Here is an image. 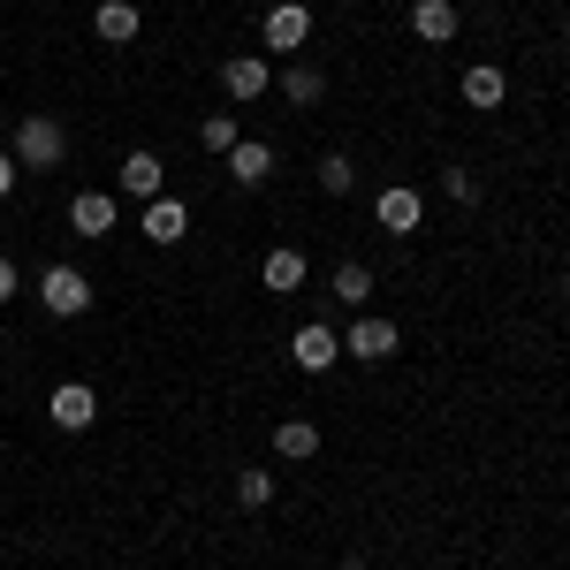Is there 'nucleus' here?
<instances>
[{"label":"nucleus","mask_w":570,"mask_h":570,"mask_svg":"<svg viewBox=\"0 0 570 570\" xmlns=\"http://www.w3.org/2000/svg\"><path fill=\"white\" fill-rule=\"evenodd\" d=\"M61 153H69V130L53 115H23L16 122V168H61Z\"/></svg>","instance_id":"1"},{"label":"nucleus","mask_w":570,"mask_h":570,"mask_svg":"<svg viewBox=\"0 0 570 570\" xmlns=\"http://www.w3.org/2000/svg\"><path fill=\"white\" fill-rule=\"evenodd\" d=\"M39 305L53 312V320H85V312H91L85 266H46V274H39Z\"/></svg>","instance_id":"2"},{"label":"nucleus","mask_w":570,"mask_h":570,"mask_svg":"<svg viewBox=\"0 0 570 570\" xmlns=\"http://www.w3.org/2000/svg\"><path fill=\"white\" fill-rule=\"evenodd\" d=\"M395 351H403V335H395V320H381V312H357L351 335H343V357H357V365H389Z\"/></svg>","instance_id":"3"},{"label":"nucleus","mask_w":570,"mask_h":570,"mask_svg":"<svg viewBox=\"0 0 570 570\" xmlns=\"http://www.w3.org/2000/svg\"><path fill=\"white\" fill-rule=\"evenodd\" d=\"M266 53H305V39H312V8L305 0H274L266 8Z\"/></svg>","instance_id":"4"},{"label":"nucleus","mask_w":570,"mask_h":570,"mask_svg":"<svg viewBox=\"0 0 570 570\" xmlns=\"http://www.w3.org/2000/svg\"><path fill=\"white\" fill-rule=\"evenodd\" d=\"M373 220H381L389 236H419V220H426V198H419L411 183H389V190L373 198Z\"/></svg>","instance_id":"5"},{"label":"nucleus","mask_w":570,"mask_h":570,"mask_svg":"<svg viewBox=\"0 0 570 570\" xmlns=\"http://www.w3.org/2000/svg\"><path fill=\"white\" fill-rule=\"evenodd\" d=\"M46 419H53L61 434H85L91 419H99V395H91L85 381H61V389L46 395Z\"/></svg>","instance_id":"6"},{"label":"nucleus","mask_w":570,"mask_h":570,"mask_svg":"<svg viewBox=\"0 0 570 570\" xmlns=\"http://www.w3.org/2000/svg\"><path fill=\"white\" fill-rule=\"evenodd\" d=\"M289 357H297V365H305V373H327V365H335V357H343V335H335V327H327V320H305V327H297V335H289Z\"/></svg>","instance_id":"7"},{"label":"nucleus","mask_w":570,"mask_h":570,"mask_svg":"<svg viewBox=\"0 0 570 570\" xmlns=\"http://www.w3.org/2000/svg\"><path fill=\"white\" fill-rule=\"evenodd\" d=\"M266 85H274V69H266L259 53H228V61H220V91H228L236 107H244V99H259Z\"/></svg>","instance_id":"8"},{"label":"nucleus","mask_w":570,"mask_h":570,"mask_svg":"<svg viewBox=\"0 0 570 570\" xmlns=\"http://www.w3.org/2000/svg\"><path fill=\"white\" fill-rule=\"evenodd\" d=\"M115 220H122V206H115L107 190H77V206H69V228H77V236L99 244V236H115Z\"/></svg>","instance_id":"9"},{"label":"nucleus","mask_w":570,"mask_h":570,"mask_svg":"<svg viewBox=\"0 0 570 570\" xmlns=\"http://www.w3.org/2000/svg\"><path fill=\"white\" fill-rule=\"evenodd\" d=\"M228 176L244 183V190H259V183L274 176V145H266V137H236V145H228Z\"/></svg>","instance_id":"10"},{"label":"nucleus","mask_w":570,"mask_h":570,"mask_svg":"<svg viewBox=\"0 0 570 570\" xmlns=\"http://www.w3.org/2000/svg\"><path fill=\"white\" fill-rule=\"evenodd\" d=\"M91 31H99L107 46H130L137 31H145V16H137L130 0H99V16H91Z\"/></svg>","instance_id":"11"},{"label":"nucleus","mask_w":570,"mask_h":570,"mask_svg":"<svg viewBox=\"0 0 570 570\" xmlns=\"http://www.w3.org/2000/svg\"><path fill=\"white\" fill-rule=\"evenodd\" d=\"M411 31L426 46H449L456 39V8H449V0H411Z\"/></svg>","instance_id":"12"},{"label":"nucleus","mask_w":570,"mask_h":570,"mask_svg":"<svg viewBox=\"0 0 570 570\" xmlns=\"http://www.w3.org/2000/svg\"><path fill=\"white\" fill-rule=\"evenodd\" d=\"M160 183H168L160 153H130V160H122V190H130V198H145V206H153V198H160Z\"/></svg>","instance_id":"13"},{"label":"nucleus","mask_w":570,"mask_h":570,"mask_svg":"<svg viewBox=\"0 0 570 570\" xmlns=\"http://www.w3.org/2000/svg\"><path fill=\"white\" fill-rule=\"evenodd\" d=\"M274 456H289V464L320 456V426H312V419H282V426H274Z\"/></svg>","instance_id":"14"},{"label":"nucleus","mask_w":570,"mask_h":570,"mask_svg":"<svg viewBox=\"0 0 570 570\" xmlns=\"http://www.w3.org/2000/svg\"><path fill=\"white\" fill-rule=\"evenodd\" d=\"M183 228H190L183 198H153V206H145V236H153V244H183Z\"/></svg>","instance_id":"15"},{"label":"nucleus","mask_w":570,"mask_h":570,"mask_svg":"<svg viewBox=\"0 0 570 570\" xmlns=\"http://www.w3.org/2000/svg\"><path fill=\"white\" fill-rule=\"evenodd\" d=\"M259 282L274 289V297H289V289H305V252H266Z\"/></svg>","instance_id":"16"},{"label":"nucleus","mask_w":570,"mask_h":570,"mask_svg":"<svg viewBox=\"0 0 570 570\" xmlns=\"http://www.w3.org/2000/svg\"><path fill=\"white\" fill-rule=\"evenodd\" d=\"M464 99H472V107H502V99H510V77H502L494 61H480V69H464Z\"/></svg>","instance_id":"17"},{"label":"nucleus","mask_w":570,"mask_h":570,"mask_svg":"<svg viewBox=\"0 0 570 570\" xmlns=\"http://www.w3.org/2000/svg\"><path fill=\"white\" fill-rule=\"evenodd\" d=\"M335 305H357L365 312V297H373V266H357V259H343L335 266V289H327Z\"/></svg>","instance_id":"18"},{"label":"nucleus","mask_w":570,"mask_h":570,"mask_svg":"<svg viewBox=\"0 0 570 570\" xmlns=\"http://www.w3.org/2000/svg\"><path fill=\"white\" fill-rule=\"evenodd\" d=\"M282 99H289V107H320V99H327V77H320L312 61H297V69L282 77Z\"/></svg>","instance_id":"19"},{"label":"nucleus","mask_w":570,"mask_h":570,"mask_svg":"<svg viewBox=\"0 0 570 570\" xmlns=\"http://www.w3.org/2000/svg\"><path fill=\"white\" fill-rule=\"evenodd\" d=\"M320 190H335V198H351V190H357V160H351V153H327V160H320Z\"/></svg>","instance_id":"20"},{"label":"nucleus","mask_w":570,"mask_h":570,"mask_svg":"<svg viewBox=\"0 0 570 570\" xmlns=\"http://www.w3.org/2000/svg\"><path fill=\"white\" fill-rule=\"evenodd\" d=\"M236 502L244 510H266L274 502V472H236Z\"/></svg>","instance_id":"21"},{"label":"nucleus","mask_w":570,"mask_h":570,"mask_svg":"<svg viewBox=\"0 0 570 570\" xmlns=\"http://www.w3.org/2000/svg\"><path fill=\"white\" fill-rule=\"evenodd\" d=\"M198 145H206V153H228V145H236V115H206V122H198Z\"/></svg>","instance_id":"22"},{"label":"nucleus","mask_w":570,"mask_h":570,"mask_svg":"<svg viewBox=\"0 0 570 570\" xmlns=\"http://www.w3.org/2000/svg\"><path fill=\"white\" fill-rule=\"evenodd\" d=\"M441 190H449L456 206H480V176H472V168H441Z\"/></svg>","instance_id":"23"},{"label":"nucleus","mask_w":570,"mask_h":570,"mask_svg":"<svg viewBox=\"0 0 570 570\" xmlns=\"http://www.w3.org/2000/svg\"><path fill=\"white\" fill-rule=\"evenodd\" d=\"M23 297V274H16V259H0V305H16Z\"/></svg>","instance_id":"24"},{"label":"nucleus","mask_w":570,"mask_h":570,"mask_svg":"<svg viewBox=\"0 0 570 570\" xmlns=\"http://www.w3.org/2000/svg\"><path fill=\"white\" fill-rule=\"evenodd\" d=\"M16 176H23V168H16V153H0V198L16 190Z\"/></svg>","instance_id":"25"},{"label":"nucleus","mask_w":570,"mask_h":570,"mask_svg":"<svg viewBox=\"0 0 570 570\" xmlns=\"http://www.w3.org/2000/svg\"><path fill=\"white\" fill-rule=\"evenodd\" d=\"M556 289H563V305H570V266H563V282H556Z\"/></svg>","instance_id":"26"},{"label":"nucleus","mask_w":570,"mask_h":570,"mask_svg":"<svg viewBox=\"0 0 570 570\" xmlns=\"http://www.w3.org/2000/svg\"><path fill=\"white\" fill-rule=\"evenodd\" d=\"M343 570H357V563H343Z\"/></svg>","instance_id":"27"}]
</instances>
